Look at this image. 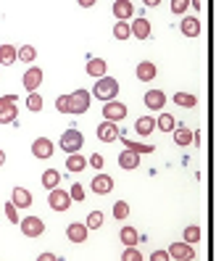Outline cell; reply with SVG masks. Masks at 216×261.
Instances as JSON below:
<instances>
[{"label":"cell","instance_id":"2e32d148","mask_svg":"<svg viewBox=\"0 0 216 261\" xmlns=\"http://www.w3.org/2000/svg\"><path fill=\"white\" fill-rule=\"evenodd\" d=\"M11 203L16 208H29V206H32V195H29V190H24V188H13Z\"/></svg>","mask_w":216,"mask_h":261},{"label":"cell","instance_id":"ab89813d","mask_svg":"<svg viewBox=\"0 0 216 261\" xmlns=\"http://www.w3.org/2000/svg\"><path fill=\"white\" fill-rule=\"evenodd\" d=\"M187 8H190V0H172V11L174 13H187Z\"/></svg>","mask_w":216,"mask_h":261},{"label":"cell","instance_id":"7402d4cb","mask_svg":"<svg viewBox=\"0 0 216 261\" xmlns=\"http://www.w3.org/2000/svg\"><path fill=\"white\" fill-rule=\"evenodd\" d=\"M105 71H108V64H105L103 58H90V61H87V74H90V76L100 80V76H105Z\"/></svg>","mask_w":216,"mask_h":261},{"label":"cell","instance_id":"8992f818","mask_svg":"<svg viewBox=\"0 0 216 261\" xmlns=\"http://www.w3.org/2000/svg\"><path fill=\"white\" fill-rule=\"evenodd\" d=\"M19 227H21L24 238H40V235L45 232V222H42L40 217H24Z\"/></svg>","mask_w":216,"mask_h":261},{"label":"cell","instance_id":"f546056e","mask_svg":"<svg viewBox=\"0 0 216 261\" xmlns=\"http://www.w3.org/2000/svg\"><path fill=\"white\" fill-rule=\"evenodd\" d=\"M174 103L182 106V109H193V106L198 103V98H195L193 93H177V95H174Z\"/></svg>","mask_w":216,"mask_h":261},{"label":"cell","instance_id":"9c48e42d","mask_svg":"<svg viewBox=\"0 0 216 261\" xmlns=\"http://www.w3.org/2000/svg\"><path fill=\"white\" fill-rule=\"evenodd\" d=\"M111 190H114L111 174H95V177H92V193H95V195H108Z\"/></svg>","mask_w":216,"mask_h":261},{"label":"cell","instance_id":"5bb4252c","mask_svg":"<svg viewBox=\"0 0 216 261\" xmlns=\"http://www.w3.org/2000/svg\"><path fill=\"white\" fill-rule=\"evenodd\" d=\"M87 232H90V229H87L82 222H74V224L66 227V238H69L71 243H85V240H87Z\"/></svg>","mask_w":216,"mask_h":261},{"label":"cell","instance_id":"9a60e30c","mask_svg":"<svg viewBox=\"0 0 216 261\" xmlns=\"http://www.w3.org/2000/svg\"><path fill=\"white\" fill-rule=\"evenodd\" d=\"M179 32H182L184 37H198V35H200V21H198L195 16H184V19L179 21Z\"/></svg>","mask_w":216,"mask_h":261},{"label":"cell","instance_id":"e575fe53","mask_svg":"<svg viewBox=\"0 0 216 261\" xmlns=\"http://www.w3.org/2000/svg\"><path fill=\"white\" fill-rule=\"evenodd\" d=\"M26 109H29V111H35V114L42 111V98H40L37 93H29V98H26Z\"/></svg>","mask_w":216,"mask_h":261},{"label":"cell","instance_id":"7bdbcfd3","mask_svg":"<svg viewBox=\"0 0 216 261\" xmlns=\"http://www.w3.org/2000/svg\"><path fill=\"white\" fill-rule=\"evenodd\" d=\"M150 261H172V258H169V253H166V251H153Z\"/></svg>","mask_w":216,"mask_h":261},{"label":"cell","instance_id":"30bf717a","mask_svg":"<svg viewBox=\"0 0 216 261\" xmlns=\"http://www.w3.org/2000/svg\"><path fill=\"white\" fill-rule=\"evenodd\" d=\"M32 156L35 159H50L53 156V143L48 140V137H37V140L32 143Z\"/></svg>","mask_w":216,"mask_h":261},{"label":"cell","instance_id":"6da1fadb","mask_svg":"<svg viewBox=\"0 0 216 261\" xmlns=\"http://www.w3.org/2000/svg\"><path fill=\"white\" fill-rule=\"evenodd\" d=\"M90 95H95V98L103 100V103L116 100V95H119V82L114 80V76H100V80L95 82V87H92Z\"/></svg>","mask_w":216,"mask_h":261},{"label":"cell","instance_id":"484cf974","mask_svg":"<svg viewBox=\"0 0 216 261\" xmlns=\"http://www.w3.org/2000/svg\"><path fill=\"white\" fill-rule=\"evenodd\" d=\"M174 127H177V119L172 114H166V111L156 119V129H161V132H172Z\"/></svg>","mask_w":216,"mask_h":261},{"label":"cell","instance_id":"f35d334b","mask_svg":"<svg viewBox=\"0 0 216 261\" xmlns=\"http://www.w3.org/2000/svg\"><path fill=\"white\" fill-rule=\"evenodd\" d=\"M121 261H145L143 253L137 248H124V256H121Z\"/></svg>","mask_w":216,"mask_h":261},{"label":"cell","instance_id":"277c9868","mask_svg":"<svg viewBox=\"0 0 216 261\" xmlns=\"http://www.w3.org/2000/svg\"><path fill=\"white\" fill-rule=\"evenodd\" d=\"M121 119H127V106L124 103H119V100H108L103 106V121H121Z\"/></svg>","mask_w":216,"mask_h":261},{"label":"cell","instance_id":"4316f807","mask_svg":"<svg viewBox=\"0 0 216 261\" xmlns=\"http://www.w3.org/2000/svg\"><path fill=\"white\" fill-rule=\"evenodd\" d=\"M16 58L24 61V64H32V61L37 58V48H32V45H21V48H16Z\"/></svg>","mask_w":216,"mask_h":261},{"label":"cell","instance_id":"681fc988","mask_svg":"<svg viewBox=\"0 0 216 261\" xmlns=\"http://www.w3.org/2000/svg\"><path fill=\"white\" fill-rule=\"evenodd\" d=\"M3 164H6V153H3V150H0V166H3Z\"/></svg>","mask_w":216,"mask_h":261},{"label":"cell","instance_id":"52a82bcc","mask_svg":"<svg viewBox=\"0 0 216 261\" xmlns=\"http://www.w3.org/2000/svg\"><path fill=\"white\" fill-rule=\"evenodd\" d=\"M169 258H179V261H190V258H195V251H193V245L190 243H184V240H179V243H172L169 245Z\"/></svg>","mask_w":216,"mask_h":261},{"label":"cell","instance_id":"ffe728a7","mask_svg":"<svg viewBox=\"0 0 216 261\" xmlns=\"http://www.w3.org/2000/svg\"><path fill=\"white\" fill-rule=\"evenodd\" d=\"M129 29H132V35H134L137 40H148V37H150V21H148V19H134V21L129 24Z\"/></svg>","mask_w":216,"mask_h":261},{"label":"cell","instance_id":"b9f144b4","mask_svg":"<svg viewBox=\"0 0 216 261\" xmlns=\"http://www.w3.org/2000/svg\"><path fill=\"white\" fill-rule=\"evenodd\" d=\"M103 164H105V159L100 156V153H95V156L90 159V166H95V169H103Z\"/></svg>","mask_w":216,"mask_h":261},{"label":"cell","instance_id":"8d00e7d4","mask_svg":"<svg viewBox=\"0 0 216 261\" xmlns=\"http://www.w3.org/2000/svg\"><path fill=\"white\" fill-rule=\"evenodd\" d=\"M3 214L8 217V222H13V224H19V208L13 206V203H6L3 206Z\"/></svg>","mask_w":216,"mask_h":261},{"label":"cell","instance_id":"ba28073f","mask_svg":"<svg viewBox=\"0 0 216 261\" xmlns=\"http://www.w3.org/2000/svg\"><path fill=\"white\" fill-rule=\"evenodd\" d=\"M119 137H121V132L114 121H100V127H98V140L100 143H116Z\"/></svg>","mask_w":216,"mask_h":261},{"label":"cell","instance_id":"60d3db41","mask_svg":"<svg viewBox=\"0 0 216 261\" xmlns=\"http://www.w3.org/2000/svg\"><path fill=\"white\" fill-rule=\"evenodd\" d=\"M56 111L69 114V98H66V95H58V98H56Z\"/></svg>","mask_w":216,"mask_h":261},{"label":"cell","instance_id":"7dc6e473","mask_svg":"<svg viewBox=\"0 0 216 261\" xmlns=\"http://www.w3.org/2000/svg\"><path fill=\"white\" fill-rule=\"evenodd\" d=\"M161 0H145V6H158Z\"/></svg>","mask_w":216,"mask_h":261},{"label":"cell","instance_id":"44dd1931","mask_svg":"<svg viewBox=\"0 0 216 261\" xmlns=\"http://www.w3.org/2000/svg\"><path fill=\"white\" fill-rule=\"evenodd\" d=\"M156 64H150V61H140L137 64V80H143V82H150V80H156Z\"/></svg>","mask_w":216,"mask_h":261},{"label":"cell","instance_id":"d6986e66","mask_svg":"<svg viewBox=\"0 0 216 261\" xmlns=\"http://www.w3.org/2000/svg\"><path fill=\"white\" fill-rule=\"evenodd\" d=\"M132 13H134V6L129 3V0H116V3H114V16L119 21H127Z\"/></svg>","mask_w":216,"mask_h":261},{"label":"cell","instance_id":"d6a6232c","mask_svg":"<svg viewBox=\"0 0 216 261\" xmlns=\"http://www.w3.org/2000/svg\"><path fill=\"white\" fill-rule=\"evenodd\" d=\"M124 148L127 150H132V153H153V145H143V143H132V140H124Z\"/></svg>","mask_w":216,"mask_h":261},{"label":"cell","instance_id":"3957f363","mask_svg":"<svg viewBox=\"0 0 216 261\" xmlns=\"http://www.w3.org/2000/svg\"><path fill=\"white\" fill-rule=\"evenodd\" d=\"M66 98H69V114H85L90 109V100H92V95L87 93L85 87L82 90H74V93L66 95Z\"/></svg>","mask_w":216,"mask_h":261},{"label":"cell","instance_id":"f907efd6","mask_svg":"<svg viewBox=\"0 0 216 261\" xmlns=\"http://www.w3.org/2000/svg\"><path fill=\"white\" fill-rule=\"evenodd\" d=\"M190 261H198V258H190Z\"/></svg>","mask_w":216,"mask_h":261},{"label":"cell","instance_id":"4fadbf2b","mask_svg":"<svg viewBox=\"0 0 216 261\" xmlns=\"http://www.w3.org/2000/svg\"><path fill=\"white\" fill-rule=\"evenodd\" d=\"M42 85V69H26L24 74V90H29V93H35V90Z\"/></svg>","mask_w":216,"mask_h":261},{"label":"cell","instance_id":"bcb514c9","mask_svg":"<svg viewBox=\"0 0 216 261\" xmlns=\"http://www.w3.org/2000/svg\"><path fill=\"white\" fill-rule=\"evenodd\" d=\"M76 3H79L82 8H92V6H95V3H98V0H76Z\"/></svg>","mask_w":216,"mask_h":261},{"label":"cell","instance_id":"ee69618b","mask_svg":"<svg viewBox=\"0 0 216 261\" xmlns=\"http://www.w3.org/2000/svg\"><path fill=\"white\" fill-rule=\"evenodd\" d=\"M19 98L16 95H6V98H0V109H6V106H11V103H16Z\"/></svg>","mask_w":216,"mask_h":261},{"label":"cell","instance_id":"8fae6325","mask_svg":"<svg viewBox=\"0 0 216 261\" xmlns=\"http://www.w3.org/2000/svg\"><path fill=\"white\" fill-rule=\"evenodd\" d=\"M145 106L150 111H161L166 106V93H164V90H148V93H145Z\"/></svg>","mask_w":216,"mask_h":261},{"label":"cell","instance_id":"7a4b0ae2","mask_svg":"<svg viewBox=\"0 0 216 261\" xmlns=\"http://www.w3.org/2000/svg\"><path fill=\"white\" fill-rule=\"evenodd\" d=\"M82 145H85V135L79 129L71 127V129H66L64 135H61V150L64 153H79Z\"/></svg>","mask_w":216,"mask_h":261},{"label":"cell","instance_id":"d590c367","mask_svg":"<svg viewBox=\"0 0 216 261\" xmlns=\"http://www.w3.org/2000/svg\"><path fill=\"white\" fill-rule=\"evenodd\" d=\"M114 217H116V219H127V217H129V206H127L124 201H116V203H114Z\"/></svg>","mask_w":216,"mask_h":261},{"label":"cell","instance_id":"4dcf8cb0","mask_svg":"<svg viewBox=\"0 0 216 261\" xmlns=\"http://www.w3.org/2000/svg\"><path fill=\"white\" fill-rule=\"evenodd\" d=\"M85 227H87V229H98V227H103V211H90Z\"/></svg>","mask_w":216,"mask_h":261},{"label":"cell","instance_id":"cb8c5ba5","mask_svg":"<svg viewBox=\"0 0 216 261\" xmlns=\"http://www.w3.org/2000/svg\"><path fill=\"white\" fill-rule=\"evenodd\" d=\"M153 129H156V119H153V116H140V119H137L134 121V132L137 135H150Z\"/></svg>","mask_w":216,"mask_h":261},{"label":"cell","instance_id":"5b68a950","mask_svg":"<svg viewBox=\"0 0 216 261\" xmlns=\"http://www.w3.org/2000/svg\"><path fill=\"white\" fill-rule=\"evenodd\" d=\"M48 203H50L53 211H69V206H71V195H69V190L53 188L50 195H48Z\"/></svg>","mask_w":216,"mask_h":261},{"label":"cell","instance_id":"c3c4849f","mask_svg":"<svg viewBox=\"0 0 216 261\" xmlns=\"http://www.w3.org/2000/svg\"><path fill=\"white\" fill-rule=\"evenodd\" d=\"M190 6L193 8H200V0H190Z\"/></svg>","mask_w":216,"mask_h":261},{"label":"cell","instance_id":"83f0119b","mask_svg":"<svg viewBox=\"0 0 216 261\" xmlns=\"http://www.w3.org/2000/svg\"><path fill=\"white\" fill-rule=\"evenodd\" d=\"M16 61V48L13 45H0V66H8Z\"/></svg>","mask_w":216,"mask_h":261},{"label":"cell","instance_id":"74e56055","mask_svg":"<svg viewBox=\"0 0 216 261\" xmlns=\"http://www.w3.org/2000/svg\"><path fill=\"white\" fill-rule=\"evenodd\" d=\"M69 195H71V201H85V188L79 185V182H74V185H71V190H69Z\"/></svg>","mask_w":216,"mask_h":261},{"label":"cell","instance_id":"603a6c76","mask_svg":"<svg viewBox=\"0 0 216 261\" xmlns=\"http://www.w3.org/2000/svg\"><path fill=\"white\" fill-rule=\"evenodd\" d=\"M85 166H87V161H85L82 153H69V159H66V169H69V172L79 174V172H85Z\"/></svg>","mask_w":216,"mask_h":261},{"label":"cell","instance_id":"1f68e13d","mask_svg":"<svg viewBox=\"0 0 216 261\" xmlns=\"http://www.w3.org/2000/svg\"><path fill=\"white\" fill-rule=\"evenodd\" d=\"M114 37H116V40H127V37H132L129 24H127V21H116V27H114Z\"/></svg>","mask_w":216,"mask_h":261},{"label":"cell","instance_id":"e0dca14e","mask_svg":"<svg viewBox=\"0 0 216 261\" xmlns=\"http://www.w3.org/2000/svg\"><path fill=\"white\" fill-rule=\"evenodd\" d=\"M119 166H121V169H127V172H132V169H137V166H140V156L124 148V150L119 153Z\"/></svg>","mask_w":216,"mask_h":261},{"label":"cell","instance_id":"f6af8a7d","mask_svg":"<svg viewBox=\"0 0 216 261\" xmlns=\"http://www.w3.org/2000/svg\"><path fill=\"white\" fill-rule=\"evenodd\" d=\"M37 261H61V258H58L56 253H40V256H37Z\"/></svg>","mask_w":216,"mask_h":261},{"label":"cell","instance_id":"f1b7e54d","mask_svg":"<svg viewBox=\"0 0 216 261\" xmlns=\"http://www.w3.org/2000/svg\"><path fill=\"white\" fill-rule=\"evenodd\" d=\"M58 182H61V174L56 172V169H48V172H42V185L48 188V190L58 188Z\"/></svg>","mask_w":216,"mask_h":261},{"label":"cell","instance_id":"ac0fdd59","mask_svg":"<svg viewBox=\"0 0 216 261\" xmlns=\"http://www.w3.org/2000/svg\"><path fill=\"white\" fill-rule=\"evenodd\" d=\"M172 132H174V143H177V145H182V148H184V145H190V143L195 140V132H193V129H187L184 124H177Z\"/></svg>","mask_w":216,"mask_h":261},{"label":"cell","instance_id":"836d02e7","mask_svg":"<svg viewBox=\"0 0 216 261\" xmlns=\"http://www.w3.org/2000/svg\"><path fill=\"white\" fill-rule=\"evenodd\" d=\"M198 240H200V227H198V224H190L187 229H184V243L193 245V243H198Z\"/></svg>","mask_w":216,"mask_h":261},{"label":"cell","instance_id":"d4e9b609","mask_svg":"<svg viewBox=\"0 0 216 261\" xmlns=\"http://www.w3.org/2000/svg\"><path fill=\"white\" fill-rule=\"evenodd\" d=\"M16 119H19L16 103H11V106H6V109H0V124H16Z\"/></svg>","mask_w":216,"mask_h":261},{"label":"cell","instance_id":"7c38bea8","mask_svg":"<svg viewBox=\"0 0 216 261\" xmlns=\"http://www.w3.org/2000/svg\"><path fill=\"white\" fill-rule=\"evenodd\" d=\"M119 238H121V243H124V248H134L137 243L148 240L145 235H140V232H137L134 227H124V229H121V232H119Z\"/></svg>","mask_w":216,"mask_h":261}]
</instances>
